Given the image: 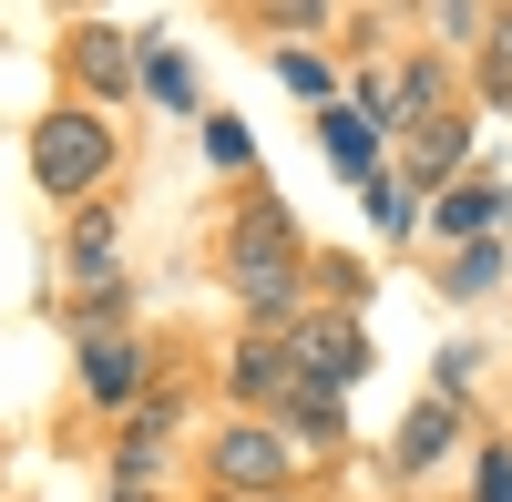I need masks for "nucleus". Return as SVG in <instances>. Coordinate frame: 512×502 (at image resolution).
Returning a JSON list of instances; mask_svg holds the SVG:
<instances>
[{
    "mask_svg": "<svg viewBox=\"0 0 512 502\" xmlns=\"http://www.w3.org/2000/svg\"><path fill=\"white\" fill-rule=\"evenodd\" d=\"M226 287L256 308V318H287L297 298V226L277 216V205H246L236 236H226Z\"/></svg>",
    "mask_w": 512,
    "mask_h": 502,
    "instance_id": "nucleus-1",
    "label": "nucleus"
},
{
    "mask_svg": "<svg viewBox=\"0 0 512 502\" xmlns=\"http://www.w3.org/2000/svg\"><path fill=\"white\" fill-rule=\"evenodd\" d=\"M31 175H41V195H93L103 175H113V123L93 113V103H62V113H41L31 123Z\"/></svg>",
    "mask_w": 512,
    "mask_h": 502,
    "instance_id": "nucleus-2",
    "label": "nucleus"
},
{
    "mask_svg": "<svg viewBox=\"0 0 512 502\" xmlns=\"http://www.w3.org/2000/svg\"><path fill=\"white\" fill-rule=\"evenodd\" d=\"M277 359H287V380H308V390H349L369 369V339H359V318H297L277 339Z\"/></svg>",
    "mask_w": 512,
    "mask_h": 502,
    "instance_id": "nucleus-3",
    "label": "nucleus"
},
{
    "mask_svg": "<svg viewBox=\"0 0 512 502\" xmlns=\"http://www.w3.org/2000/svg\"><path fill=\"white\" fill-rule=\"evenodd\" d=\"M287 462H297V451H287V431H267V421H236V431L216 441V482H226V492H277Z\"/></svg>",
    "mask_w": 512,
    "mask_h": 502,
    "instance_id": "nucleus-4",
    "label": "nucleus"
},
{
    "mask_svg": "<svg viewBox=\"0 0 512 502\" xmlns=\"http://www.w3.org/2000/svg\"><path fill=\"white\" fill-rule=\"evenodd\" d=\"M82 390H93V400H144V349L134 339H123V328H113V339H103V328H82Z\"/></svg>",
    "mask_w": 512,
    "mask_h": 502,
    "instance_id": "nucleus-5",
    "label": "nucleus"
},
{
    "mask_svg": "<svg viewBox=\"0 0 512 502\" xmlns=\"http://www.w3.org/2000/svg\"><path fill=\"white\" fill-rule=\"evenodd\" d=\"M318 144H328L338 175H369V164H379V123H369L359 103H328V113H318Z\"/></svg>",
    "mask_w": 512,
    "mask_h": 502,
    "instance_id": "nucleus-6",
    "label": "nucleus"
},
{
    "mask_svg": "<svg viewBox=\"0 0 512 502\" xmlns=\"http://www.w3.org/2000/svg\"><path fill=\"white\" fill-rule=\"evenodd\" d=\"M72 277L93 287V328H103V308H123V287H103V277H113V226H103V216L72 226Z\"/></svg>",
    "mask_w": 512,
    "mask_h": 502,
    "instance_id": "nucleus-7",
    "label": "nucleus"
},
{
    "mask_svg": "<svg viewBox=\"0 0 512 502\" xmlns=\"http://www.w3.org/2000/svg\"><path fill=\"white\" fill-rule=\"evenodd\" d=\"M451 431H461V421H451V400H420V410H410V431H400V451H390V462H400V472H431L441 451H451Z\"/></svg>",
    "mask_w": 512,
    "mask_h": 502,
    "instance_id": "nucleus-8",
    "label": "nucleus"
},
{
    "mask_svg": "<svg viewBox=\"0 0 512 502\" xmlns=\"http://www.w3.org/2000/svg\"><path fill=\"white\" fill-rule=\"evenodd\" d=\"M72 72L93 82V93H123V82H134V52H123L113 31H82V41H72Z\"/></svg>",
    "mask_w": 512,
    "mask_h": 502,
    "instance_id": "nucleus-9",
    "label": "nucleus"
},
{
    "mask_svg": "<svg viewBox=\"0 0 512 502\" xmlns=\"http://www.w3.org/2000/svg\"><path fill=\"white\" fill-rule=\"evenodd\" d=\"M502 205H512V195H492V185H451V195H441V236H472V226H492Z\"/></svg>",
    "mask_w": 512,
    "mask_h": 502,
    "instance_id": "nucleus-10",
    "label": "nucleus"
},
{
    "mask_svg": "<svg viewBox=\"0 0 512 502\" xmlns=\"http://www.w3.org/2000/svg\"><path fill=\"white\" fill-rule=\"evenodd\" d=\"M461 144H472V123H431V134H420V175H451V164H461Z\"/></svg>",
    "mask_w": 512,
    "mask_h": 502,
    "instance_id": "nucleus-11",
    "label": "nucleus"
},
{
    "mask_svg": "<svg viewBox=\"0 0 512 502\" xmlns=\"http://www.w3.org/2000/svg\"><path fill=\"white\" fill-rule=\"evenodd\" d=\"M144 82H154V103H175V113L195 103V72H185L175 52H154V62H144Z\"/></svg>",
    "mask_w": 512,
    "mask_h": 502,
    "instance_id": "nucleus-12",
    "label": "nucleus"
},
{
    "mask_svg": "<svg viewBox=\"0 0 512 502\" xmlns=\"http://www.w3.org/2000/svg\"><path fill=\"white\" fill-rule=\"evenodd\" d=\"M482 72H492V93H502V103H512V11H502V21H492V52H482Z\"/></svg>",
    "mask_w": 512,
    "mask_h": 502,
    "instance_id": "nucleus-13",
    "label": "nucleus"
},
{
    "mask_svg": "<svg viewBox=\"0 0 512 502\" xmlns=\"http://www.w3.org/2000/svg\"><path fill=\"white\" fill-rule=\"evenodd\" d=\"M492 287V246H461V267H451V298H482Z\"/></svg>",
    "mask_w": 512,
    "mask_h": 502,
    "instance_id": "nucleus-14",
    "label": "nucleus"
},
{
    "mask_svg": "<svg viewBox=\"0 0 512 502\" xmlns=\"http://www.w3.org/2000/svg\"><path fill=\"white\" fill-rule=\"evenodd\" d=\"M482 502H512V462L502 451H482Z\"/></svg>",
    "mask_w": 512,
    "mask_h": 502,
    "instance_id": "nucleus-15",
    "label": "nucleus"
},
{
    "mask_svg": "<svg viewBox=\"0 0 512 502\" xmlns=\"http://www.w3.org/2000/svg\"><path fill=\"white\" fill-rule=\"evenodd\" d=\"M123 502H134V492H123Z\"/></svg>",
    "mask_w": 512,
    "mask_h": 502,
    "instance_id": "nucleus-16",
    "label": "nucleus"
}]
</instances>
